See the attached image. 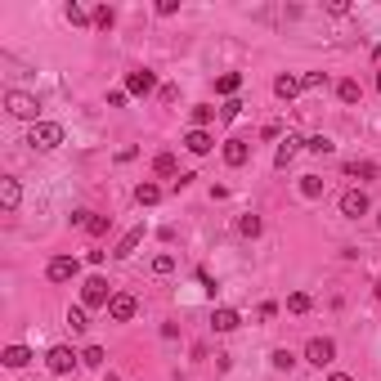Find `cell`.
<instances>
[{
  "label": "cell",
  "instance_id": "1",
  "mask_svg": "<svg viewBox=\"0 0 381 381\" xmlns=\"http://www.w3.org/2000/svg\"><path fill=\"white\" fill-rule=\"evenodd\" d=\"M81 305H85V310H108V305H112V287H108L103 274H90V278L81 283Z\"/></svg>",
  "mask_w": 381,
  "mask_h": 381
},
{
  "label": "cell",
  "instance_id": "2",
  "mask_svg": "<svg viewBox=\"0 0 381 381\" xmlns=\"http://www.w3.org/2000/svg\"><path fill=\"white\" fill-rule=\"evenodd\" d=\"M27 144L41 148V152L59 148V144H63V126H59V121H36V126L27 130Z\"/></svg>",
  "mask_w": 381,
  "mask_h": 381
},
{
  "label": "cell",
  "instance_id": "3",
  "mask_svg": "<svg viewBox=\"0 0 381 381\" xmlns=\"http://www.w3.org/2000/svg\"><path fill=\"white\" fill-rule=\"evenodd\" d=\"M5 103H9V112L14 117H23V121H41V103H36V94H27V90H9L5 94Z\"/></svg>",
  "mask_w": 381,
  "mask_h": 381
},
{
  "label": "cell",
  "instance_id": "4",
  "mask_svg": "<svg viewBox=\"0 0 381 381\" xmlns=\"http://www.w3.org/2000/svg\"><path fill=\"white\" fill-rule=\"evenodd\" d=\"M76 364H81V355H72V346H50V355H45V368L54 377H68Z\"/></svg>",
  "mask_w": 381,
  "mask_h": 381
},
{
  "label": "cell",
  "instance_id": "5",
  "mask_svg": "<svg viewBox=\"0 0 381 381\" xmlns=\"http://www.w3.org/2000/svg\"><path fill=\"white\" fill-rule=\"evenodd\" d=\"M305 359H310L314 368H328L332 359H337V341L332 337H314L310 346H305Z\"/></svg>",
  "mask_w": 381,
  "mask_h": 381
},
{
  "label": "cell",
  "instance_id": "6",
  "mask_svg": "<svg viewBox=\"0 0 381 381\" xmlns=\"http://www.w3.org/2000/svg\"><path fill=\"white\" fill-rule=\"evenodd\" d=\"M76 269H81L76 256H54V260L45 265V278L50 283H68V278H76Z\"/></svg>",
  "mask_w": 381,
  "mask_h": 381
},
{
  "label": "cell",
  "instance_id": "7",
  "mask_svg": "<svg viewBox=\"0 0 381 381\" xmlns=\"http://www.w3.org/2000/svg\"><path fill=\"white\" fill-rule=\"evenodd\" d=\"M368 193L364 188H346V193H341V215H350V220H359V215H368Z\"/></svg>",
  "mask_w": 381,
  "mask_h": 381
},
{
  "label": "cell",
  "instance_id": "8",
  "mask_svg": "<svg viewBox=\"0 0 381 381\" xmlns=\"http://www.w3.org/2000/svg\"><path fill=\"white\" fill-rule=\"evenodd\" d=\"M152 90H157V72H148V68L126 72V94H152Z\"/></svg>",
  "mask_w": 381,
  "mask_h": 381
},
{
  "label": "cell",
  "instance_id": "9",
  "mask_svg": "<svg viewBox=\"0 0 381 381\" xmlns=\"http://www.w3.org/2000/svg\"><path fill=\"white\" fill-rule=\"evenodd\" d=\"M135 310H139V301L121 292V296H112V305H108V319H117V323H130V319H135Z\"/></svg>",
  "mask_w": 381,
  "mask_h": 381
},
{
  "label": "cell",
  "instance_id": "10",
  "mask_svg": "<svg viewBox=\"0 0 381 381\" xmlns=\"http://www.w3.org/2000/svg\"><path fill=\"white\" fill-rule=\"evenodd\" d=\"M184 148H188V152H197V157H206V152L215 148L211 130H188V135H184Z\"/></svg>",
  "mask_w": 381,
  "mask_h": 381
},
{
  "label": "cell",
  "instance_id": "11",
  "mask_svg": "<svg viewBox=\"0 0 381 381\" xmlns=\"http://www.w3.org/2000/svg\"><path fill=\"white\" fill-rule=\"evenodd\" d=\"M247 157H251V144H247V139H224V161L229 166H247Z\"/></svg>",
  "mask_w": 381,
  "mask_h": 381
},
{
  "label": "cell",
  "instance_id": "12",
  "mask_svg": "<svg viewBox=\"0 0 381 381\" xmlns=\"http://www.w3.org/2000/svg\"><path fill=\"white\" fill-rule=\"evenodd\" d=\"M139 242H144V224L130 229V233L117 242V251H112V256H117V260H126V256H135V251H139Z\"/></svg>",
  "mask_w": 381,
  "mask_h": 381
},
{
  "label": "cell",
  "instance_id": "13",
  "mask_svg": "<svg viewBox=\"0 0 381 381\" xmlns=\"http://www.w3.org/2000/svg\"><path fill=\"white\" fill-rule=\"evenodd\" d=\"M301 144H305V139L287 135V139H283V144H278V152H274V166H278V170H287V161H292V157H296V152H301Z\"/></svg>",
  "mask_w": 381,
  "mask_h": 381
},
{
  "label": "cell",
  "instance_id": "14",
  "mask_svg": "<svg viewBox=\"0 0 381 381\" xmlns=\"http://www.w3.org/2000/svg\"><path fill=\"white\" fill-rule=\"evenodd\" d=\"M238 323H242V314H238V310H229V305H220V310L211 314V328H215V332H233Z\"/></svg>",
  "mask_w": 381,
  "mask_h": 381
},
{
  "label": "cell",
  "instance_id": "15",
  "mask_svg": "<svg viewBox=\"0 0 381 381\" xmlns=\"http://www.w3.org/2000/svg\"><path fill=\"white\" fill-rule=\"evenodd\" d=\"M301 90H305V85H301V76H287V72H283V76H274V94H278V99H296Z\"/></svg>",
  "mask_w": 381,
  "mask_h": 381
},
{
  "label": "cell",
  "instance_id": "16",
  "mask_svg": "<svg viewBox=\"0 0 381 381\" xmlns=\"http://www.w3.org/2000/svg\"><path fill=\"white\" fill-rule=\"evenodd\" d=\"M0 364H5V368H27V364H32V350H27V346H5Z\"/></svg>",
  "mask_w": 381,
  "mask_h": 381
},
{
  "label": "cell",
  "instance_id": "17",
  "mask_svg": "<svg viewBox=\"0 0 381 381\" xmlns=\"http://www.w3.org/2000/svg\"><path fill=\"white\" fill-rule=\"evenodd\" d=\"M0 202H5V211H18V202H23L18 179H0Z\"/></svg>",
  "mask_w": 381,
  "mask_h": 381
},
{
  "label": "cell",
  "instance_id": "18",
  "mask_svg": "<svg viewBox=\"0 0 381 381\" xmlns=\"http://www.w3.org/2000/svg\"><path fill=\"white\" fill-rule=\"evenodd\" d=\"M238 90H242V72H224V76H215V94H224V99H233Z\"/></svg>",
  "mask_w": 381,
  "mask_h": 381
},
{
  "label": "cell",
  "instance_id": "19",
  "mask_svg": "<svg viewBox=\"0 0 381 381\" xmlns=\"http://www.w3.org/2000/svg\"><path fill=\"white\" fill-rule=\"evenodd\" d=\"M346 175L368 184V179H377V161H346Z\"/></svg>",
  "mask_w": 381,
  "mask_h": 381
},
{
  "label": "cell",
  "instance_id": "20",
  "mask_svg": "<svg viewBox=\"0 0 381 381\" xmlns=\"http://www.w3.org/2000/svg\"><path fill=\"white\" fill-rule=\"evenodd\" d=\"M135 202H139V206H157V202H161V188L152 184V179H144V184L135 188Z\"/></svg>",
  "mask_w": 381,
  "mask_h": 381
},
{
  "label": "cell",
  "instance_id": "21",
  "mask_svg": "<svg viewBox=\"0 0 381 381\" xmlns=\"http://www.w3.org/2000/svg\"><path fill=\"white\" fill-rule=\"evenodd\" d=\"M152 170H157V175H166V179H175V175H179L175 152H157V157H152Z\"/></svg>",
  "mask_w": 381,
  "mask_h": 381
},
{
  "label": "cell",
  "instance_id": "22",
  "mask_svg": "<svg viewBox=\"0 0 381 381\" xmlns=\"http://www.w3.org/2000/svg\"><path fill=\"white\" fill-rule=\"evenodd\" d=\"M188 117H193V130H206V126L215 121V108H211V103H197V108L188 112Z\"/></svg>",
  "mask_w": 381,
  "mask_h": 381
},
{
  "label": "cell",
  "instance_id": "23",
  "mask_svg": "<svg viewBox=\"0 0 381 381\" xmlns=\"http://www.w3.org/2000/svg\"><path fill=\"white\" fill-rule=\"evenodd\" d=\"M337 94H341V103H359V99H364V90H359L355 76H346V81L337 85Z\"/></svg>",
  "mask_w": 381,
  "mask_h": 381
},
{
  "label": "cell",
  "instance_id": "24",
  "mask_svg": "<svg viewBox=\"0 0 381 381\" xmlns=\"http://www.w3.org/2000/svg\"><path fill=\"white\" fill-rule=\"evenodd\" d=\"M63 14H68V23H72V27H85V23H94V14H90L85 5H76V0H72L68 9H63Z\"/></svg>",
  "mask_w": 381,
  "mask_h": 381
},
{
  "label": "cell",
  "instance_id": "25",
  "mask_svg": "<svg viewBox=\"0 0 381 381\" xmlns=\"http://www.w3.org/2000/svg\"><path fill=\"white\" fill-rule=\"evenodd\" d=\"M108 224H112L108 215H94V211L85 215V233H90V238H103V233H108Z\"/></svg>",
  "mask_w": 381,
  "mask_h": 381
},
{
  "label": "cell",
  "instance_id": "26",
  "mask_svg": "<svg viewBox=\"0 0 381 381\" xmlns=\"http://www.w3.org/2000/svg\"><path fill=\"white\" fill-rule=\"evenodd\" d=\"M323 184H328L323 175H301V193L305 197H323Z\"/></svg>",
  "mask_w": 381,
  "mask_h": 381
},
{
  "label": "cell",
  "instance_id": "27",
  "mask_svg": "<svg viewBox=\"0 0 381 381\" xmlns=\"http://www.w3.org/2000/svg\"><path fill=\"white\" fill-rule=\"evenodd\" d=\"M112 23H117V9H112V5H99V9H94V27L112 32Z\"/></svg>",
  "mask_w": 381,
  "mask_h": 381
},
{
  "label": "cell",
  "instance_id": "28",
  "mask_svg": "<svg viewBox=\"0 0 381 381\" xmlns=\"http://www.w3.org/2000/svg\"><path fill=\"white\" fill-rule=\"evenodd\" d=\"M269 364L278 368V373H292V368H296V355H292V350H274V355H269Z\"/></svg>",
  "mask_w": 381,
  "mask_h": 381
},
{
  "label": "cell",
  "instance_id": "29",
  "mask_svg": "<svg viewBox=\"0 0 381 381\" xmlns=\"http://www.w3.org/2000/svg\"><path fill=\"white\" fill-rule=\"evenodd\" d=\"M260 215H242V220H238V233H242V238H260Z\"/></svg>",
  "mask_w": 381,
  "mask_h": 381
},
{
  "label": "cell",
  "instance_id": "30",
  "mask_svg": "<svg viewBox=\"0 0 381 381\" xmlns=\"http://www.w3.org/2000/svg\"><path fill=\"white\" fill-rule=\"evenodd\" d=\"M305 148H310V152H319V157H328V152L337 148V144H332L328 135H314V139H305Z\"/></svg>",
  "mask_w": 381,
  "mask_h": 381
},
{
  "label": "cell",
  "instance_id": "31",
  "mask_svg": "<svg viewBox=\"0 0 381 381\" xmlns=\"http://www.w3.org/2000/svg\"><path fill=\"white\" fill-rule=\"evenodd\" d=\"M81 364L85 368H103V346H85L81 350Z\"/></svg>",
  "mask_w": 381,
  "mask_h": 381
},
{
  "label": "cell",
  "instance_id": "32",
  "mask_svg": "<svg viewBox=\"0 0 381 381\" xmlns=\"http://www.w3.org/2000/svg\"><path fill=\"white\" fill-rule=\"evenodd\" d=\"M310 305H314V301H310V292H292V296H287V310H292V314H305Z\"/></svg>",
  "mask_w": 381,
  "mask_h": 381
},
{
  "label": "cell",
  "instance_id": "33",
  "mask_svg": "<svg viewBox=\"0 0 381 381\" xmlns=\"http://www.w3.org/2000/svg\"><path fill=\"white\" fill-rule=\"evenodd\" d=\"M68 323H72V332H85V328H90V323H85V305L68 310Z\"/></svg>",
  "mask_w": 381,
  "mask_h": 381
},
{
  "label": "cell",
  "instance_id": "34",
  "mask_svg": "<svg viewBox=\"0 0 381 381\" xmlns=\"http://www.w3.org/2000/svg\"><path fill=\"white\" fill-rule=\"evenodd\" d=\"M170 269H175V256H166V251L152 256V274H170Z\"/></svg>",
  "mask_w": 381,
  "mask_h": 381
},
{
  "label": "cell",
  "instance_id": "35",
  "mask_svg": "<svg viewBox=\"0 0 381 381\" xmlns=\"http://www.w3.org/2000/svg\"><path fill=\"white\" fill-rule=\"evenodd\" d=\"M323 81H328V72H305V76H301V85H305V90H319Z\"/></svg>",
  "mask_w": 381,
  "mask_h": 381
},
{
  "label": "cell",
  "instance_id": "36",
  "mask_svg": "<svg viewBox=\"0 0 381 381\" xmlns=\"http://www.w3.org/2000/svg\"><path fill=\"white\" fill-rule=\"evenodd\" d=\"M238 112H242V103H238V99H224V108H220V121H233Z\"/></svg>",
  "mask_w": 381,
  "mask_h": 381
},
{
  "label": "cell",
  "instance_id": "37",
  "mask_svg": "<svg viewBox=\"0 0 381 381\" xmlns=\"http://www.w3.org/2000/svg\"><path fill=\"white\" fill-rule=\"evenodd\" d=\"M157 14H161V18H170V14H179V0H157Z\"/></svg>",
  "mask_w": 381,
  "mask_h": 381
},
{
  "label": "cell",
  "instance_id": "38",
  "mask_svg": "<svg viewBox=\"0 0 381 381\" xmlns=\"http://www.w3.org/2000/svg\"><path fill=\"white\" fill-rule=\"evenodd\" d=\"M126 103V90H108V108H121Z\"/></svg>",
  "mask_w": 381,
  "mask_h": 381
},
{
  "label": "cell",
  "instance_id": "39",
  "mask_svg": "<svg viewBox=\"0 0 381 381\" xmlns=\"http://www.w3.org/2000/svg\"><path fill=\"white\" fill-rule=\"evenodd\" d=\"M328 381H355V377H350V373H332Z\"/></svg>",
  "mask_w": 381,
  "mask_h": 381
},
{
  "label": "cell",
  "instance_id": "40",
  "mask_svg": "<svg viewBox=\"0 0 381 381\" xmlns=\"http://www.w3.org/2000/svg\"><path fill=\"white\" fill-rule=\"evenodd\" d=\"M373 296H377V301H381V283H373Z\"/></svg>",
  "mask_w": 381,
  "mask_h": 381
},
{
  "label": "cell",
  "instance_id": "41",
  "mask_svg": "<svg viewBox=\"0 0 381 381\" xmlns=\"http://www.w3.org/2000/svg\"><path fill=\"white\" fill-rule=\"evenodd\" d=\"M377 90H381V72H377Z\"/></svg>",
  "mask_w": 381,
  "mask_h": 381
},
{
  "label": "cell",
  "instance_id": "42",
  "mask_svg": "<svg viewBox=\"0 0 381 381\" xmlns=\"http://www.w3.org/2000/svg\"><path fill=\"white\" fill-rule=\"evenodd\" d=\"M377 224H381V215H377Z\"/></svg>",
  "mask_w": 381,
  "mask_h": 381
}]
</instances>
